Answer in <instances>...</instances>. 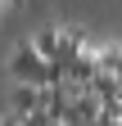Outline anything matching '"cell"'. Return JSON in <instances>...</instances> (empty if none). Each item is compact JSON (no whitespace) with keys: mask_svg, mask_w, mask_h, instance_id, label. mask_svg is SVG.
<instances>
[{"mask_svg":"<svg viewBox=\"0 0 122 126\" xmlns=\"http://www.w3.org/2000/svg\"><path fill=\"white\" fill-rule=\"evenodd\" d=\"M14 113H18L23 122L36 117V113H45V94L36 86H18V90H14Z\"/></svg>","mask_w":122,"mask_h":126,"instance_id":"obj_2","label":"cell"},{"mask_svg":"<svg viewBox=\"0 0 122 126\" xmlns=\"http://www.w3.org/2000/svg\"><path fill=\"white\" fill-rule=\"evenodd\" d=\"M9 77H14L18 86H36V90L68 86V72H63V68H54L50 59H41L32 41H23L18 50H14V59H9Z\"/></svg>","mask_w":122,"mask_h":126,"instance_id":"obj_1","label":"cell"},{"mask_svg":"<svg viewBox=\"0 0 122 126\" xmlns=\"http://www.w3.org/2000/svg\"><path fill=\"white\" fill-rule=\"evenodd\" d=\"M0 14H5V0H0Z\"/></svg>","mask_w":122,"mask_h":126,"instance_id":"obj_3","label":"cell"}]
</instances>
